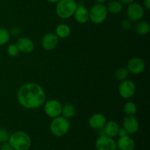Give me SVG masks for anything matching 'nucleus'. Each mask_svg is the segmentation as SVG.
Wrapping results in <instances>:
<instances>
[{"label":"nucleus","instance_id":"34","mask_svg":"<svg viewBox=\"0 0 150 150\" xmlns=\"http://www.w3.org/2000/svg\"><path fill=\"white\" fill-rule=\"evenodd\" d=\"M46 1H48V2H50V3H57V2H58L59 0H46Z\"/></svg>","mask_w":150,"mask_h":150},{"label":"nucleus","instance_id":"6","mask_svg":"<svg viewBox=\"0 0 150 150\" xmlns=\"http://www.w3.org/2000/svg\"><path fill=\"white\" fill-rule=\"evenodd\" d=\"M44 111L50 118H56L62 115V105L57 100H49L44 103Z\"/></svg>","mask_w":150,"mask_h":150},{"label":"nucleus","instance_id":"33","mask_svg":"<svg viewBox=\"0 0 150 150\" xmlns=\"http://www.w3.org/2000/svg\"><path fill=\"white\" fill-rule=\"evenodd\" d=\"M95 1H96L97 3H98V4H103V3H105V1H107L108 0H95Z\"/></svg>","mask_w":150,"mask_h":150},{"label":"nucleus","instance_id":"23","mask_svg":"<svg viewBox=\"0 0 150 150\" xmlns=\"http://www.w3.org/2000/svg\"><path fill=\"white\" fill-rule=\"evenodd\" d=\"M129 74H130V73H129V71L126 67H120V68H118L115 71L114 76H115L117 80L122 81L127 79Z\"/></svg>","mask_w":150,"mask_h":150},{"label":"nucleus","instance_id":"14","mask_svg":"<svg viewBox=\"0 0 150 150\" xmlns=\"http://www.w3.org/2000/svg\"><path fill=\"white\" fill-rule=\"evenodd\" d=\"M16 44L18 48L19 51L24 54H30L35 49L34 42L30 38H26V37L18 38Z\"/></svg>","mask_w":150,"mask_h":150},{"label":"nucleus","instance_id":"4","mask_svg":"<svg viewBox=\"0 0 150 150\" xmlns=\"http://www.w3.org/2000/svg\"><path fill=\"white\" fill-rule=\"evenodd\" d=\"M70 127V123L68 119L62 116H59L53 119L50 124V130L54 136L62 137L68 133Z\"/></svg>","mask_w":150,"mask_h":150},{"label":"nucleus","instance_id":"21","mask_svg":"<svg viewBox=\"0 0 150 150\" xmlns=\"http://www.w3.org/2000/svg\"><path fill=\"white\" fill-rule=\"evenodd\" d=\"M76 113V108L74 105H72L70 103H66L62 106V117H65L66 119H71L75 117Z\"/></svg>","mask_w":150,"mask_h":150},{"label":"nucleus","instance_id":"11","mask_svg":"<svg viewBox=\"0 0 150 150\" xmlns=\"http://www.w3.org/2000/svg\"><path fill=\"white\" fill-rule=\"evenodd\" d=\"M122 125L127 134H135L139 129V122L135 116H126L123 120Z\"/></svg>","mask_w":150,"mask_h":150},{"label":"nucleus","instance_id":"7","mask_svg":"<svg viewBox=\"0 0 150 150\" xmlns=\"http://www.w3.org/2000/svg\"><path fill=\"white\" fill-rule=\"evenodd\" d=\"M119 94L124 99H129L134 95L136 92V84L131 80L125 79L122 81L119 85Z\"/></svg>","mask_w":150,"mask_h":150},{"label":"nucleus","instance_id":"1","mask_svg":"<svg viewBox=\"0 0 150 150\" xmlns=\"http://www.w3.org/2000/svg\"><path fill=\"white\" fill-rule=\"evenodd\" d=\"M18 103L27 109H35L42 106L46 100V95L42 86L37 83H25L17 93Z\"/></svg>","mask_w":150,"mask_h":150},{"label":"nucleus","instance_id":"25","mask_svg":"<svg viewBox=\"0 0 150 150\" xmlns=\"http://www.w3.org/2000/svg\"><path fill=\"white\" fill-rule=\"evenodd\" d=\"M7 52L9 56H10L12 57H15L18 55L20 51H19V49L17 45H16V44H10L7 47Z\"/></svg>","mask_w":150,"mask_h":150},{"label":"nucleus","instance_id":"17","mask_svg":"<svg viewBox=\"0 0 150 150\" xmlns=\"http://www.w3.org/2000/svg\"><path fill=\"white\" fill-rule=\"evenodd\" d=\"M103 128L104 134L109 136V137L114 138L117 136L120 127L117 122L114 121V120H111V121L106 122V123H105V125Z\"/></svg>","mask_w":150,"mask_h":150},{"label":"nucleus","instance_id":"5","mask_svg":"<svg viewBox=\"0 0 150 150\" xmlns=\"http://www.w3.org/2000/svg\"><path fill=\"white\" fill-rule=\"evenodd\" d=\"M89 12V20L95 24H101L106 20L108 17V10H107L106 6L103 4H94Z\"/></svg>","mask_w":150,"mask_h":150},{"label":"nucleus","instance_id":"2","mask_svg":"<svg viewBox=\"0 0 150 150\" xmlns=\"http://www.w3.org/2000/svg\"><path fill=\"white\" fill-rule=\"evenodd\" d=\"M8 143L11 145L13 150H28L32 144V141L28 133L19 130L10 135Z\"/></svg>","mask_w":150,"mask_h":150},{"label":"nucleus","instance_id":"13","mask_svg":"<svg viewBox=\"0 0 150 150\" xmlns=\"http://www.w3.org/2000/svg\"><path fill=\"white\" fill-rule=\"evenodd\" d=\"M106 122V117L103 114L100 113H96V114H92L89 117L88 120V124L91 128L95 129V130H100L104 127Z\"/></svg>","mask_w":150,"mask_h":150},{"label":"nucleus","instance_id":"30","mask_svg":"<svg viewBox=\"0 0 150 150\" xmlns=\"http://www.w3.org/2000/svg\"><path fill=\"white\" fill-rule=\"evenodd\" d=\"M126 135H127V132L125 131V130L123 127L122 128H120L117 136H118L119 137H122V136H126Z\"/></svg>","mask_w":150,"mask_h":150},{"label":"nucleus","instance_id":"15","mask_svg":"<svg viewBox=\"0 0 150 150\" xmlns=\"http://www.w3.org/2000/svg\"><path fill=\"white\" fill-rule=\"evenodd\" d=\"M74 17L76 21L81 24H83L89 20V12L84 4H79L77 6L74 13Z\"/></svg>","mask_w":150,"mask_h":150},{"label":"nucleus","instance_id":"20","mask_svg":"<svg viewBox=\"0 0 150 150\" xmlns=\"http://www.w3.org/2000/svg\"><path fill=\"white\" fill-rule=\"evenodd\" d=\"M106 8L108 13L114 15H117L122 11L123 6L122 4H121L119 1L113 0L108 3V5L106 6Z\"/></svg>","mask_w":150,"mask_h":150},{"label":"nucleus","instance_id":"27","mask_svg":"<svg viewBox=\"0 0 150 150\" xmlns=\"http://www.w3.org/2000/svg\"><path fill=\"white\" fill-rule=\"evenodd\" d=\"M132 25H133V21H130L129 18H125L122 21L121 26L124 30H129L131 29Z\"/></svg>","mask_w":150,"mask_h":150},{"label":"nucleus","instance_id":"16","mask_svg":"<svg viewBox=\"0 0 150 150\" xmlns=\"http://www.w3.org/2000/svg\"><path fill=\"white\" fill-rule=\"evenodd\" d=\"M117 147L120 150H134L136 147L135 141L128 135L119 137L117 142Z\"/></svg>","mask_w":150,"mask_h":150},{"label":"nucleus","instance_id":"3","mask_svg":"<svg viewBox=\"0 0 150 150\" xmlns=\"http://www.w3.org/2000/svg\"><path fill=\"white\" fill-rule=\"evenodd\" d=\"M76 0H59L57 2L56 13L61 19H68L73 16L77 8Z\"/></svg>","mask_w":150,"mask_h":150},{"label":"nucleus","instance_id":"32","mask_svg":"<svg viewBox=\"0 0 150 150\" xmlns=\"http://www.w3.org/2000/svg\"><path fill=\"white\" fill-rule=\"evenodd\" d=\"M144 7L146 10H150V0H144Z\"/></svg>","mask_w":150,"mask_h":150},{"label":"nucleus","instance_id":"28","mask_svg":"<svg viewBox=\"0 0 150 150\" xmlns=\"http://www.w3.org/2000/svg\"><path fill=\"white\" fill-rule=\"evenodd\" d=\"M9 32H10V35H13V36H14V37L18 36V35H20V33H21L20 29L18 27H13V29H11V30L9 31Z\"/></svg>","mask_w":150,"mask_h":150},{"label":"nucleus","instance_id":"29","mask_svg":"<svg viewBox=\"0 0 150 150\" xmlns=\"http://www.w3.org/2000/svg\"><path fill=\"white\" fill-rule=\"evenodd\" d=\"M0 150H13L11 145L8 143V142L3 143L0 146Z\"/></svg>","mask_w":150,"mask_h":150},{"label":"nucleus","instance_id":"12","mask_svg":"<svg viewBox=\"0 0 150 150\" xmlns=\"http://www.w3.org/2000/svg\"><path fill=\"white\" fill-rule=\"evenodd\" d=\"M59 42V38L55 33L49 32L43 36L41 40V44L43 49L45 51H52L57 46Z\"/></svg>","mask_w":150,"mask_h":150},{"label":"nucleus","instance_id":"31","mask_svg":"<svg viewBox=\"0 0 150 150\" xmlns=\"http://www.w3.org/2000/svg\"><path fill=\"white\" fill-rule=\"evenodd\" d=\"M118 1H120L121 4H127V5H128V4H131L132 2H133V1H134V0H118Z\"/></svg>","mask_w":150,"mask_h":150},{"label":"nucleus","instance_id":"10","mask_svg":"<svg viewBox=\"0 0 150 150\" xmlns=\"http://www.w3.org/2000/svg\"><path fill=\"white\" fill-rule=\"evenodd\" d=\"M145 67V62L139 57H133L127 62V69L129 73L134 75L142 73L144 70Z\"/></svg>","mask_w":150,"mask_h":150},{"label":"nucleus","instance_id":"22","mask_svg":"<svg viewBox=\"0 0 150 150\" xmlns=\"http://www.w3.org/2000/svg\"><path fill=\"white\" fill-rule=\"evenodd\" d=\"M123 111H124V113L126 114V116H134L137 113V105L134 102L129 101L124 105Z\"/></svg>","mask_w":150,"mask_h":150},{"label":"nucleus","instance_id":"24","mask_svg":"<svg viewBox=\"0 0 150 150\" xmlns=\"http://www.w3.org/2000/svg\"><path fill=\"white\" fill-rule=\"evenodd\" d=\"M10 32L5 28H0V45H4L9 42Z\"/></svg>","mask_w":150,"mask_h":150},{"label":"nucleus","instance_id":"9","mask_svg":"<svg viewBox=\"0 0 150 150\" xmlns=\"http://www.w3.org/2000/svg\"><path fill=\"white\" fill-rule=\"evenodd\" d=\"M95 149L97 150H116L117 142L114 138L109 137L106 135H101L95 141Z\"/></svg>","mask_w":150,"mask_h":150},{"label":"nucleus","instance_id":"19","mask_svg":"<svg viewBox=\"0 0 150 150\" xmlns=\"http://www.w3.org/2000/svg\"><path fill=\"white\" fill-rule=\"evenodd\" d=\"M134 29L138 35L144 36V35H147L149 34L150 26L149 23L146 21L140 20L139 21H137V23H136V25L134 26Z\"/></svg>","mask_w":150,"mask_h":150},{"label":"nucleus","instance_id":"8","mask_svg":"<svg viewBox=\"0 0 150 150\" xmlns=\"http://www.w3.org/2000/svg\"><path fill=\"white\" fill-rule=\"evenodd\" d=\"M127 18L133 22H137L142 20L144 16V7L140 4L136 2H132L128 4L127 8Z\"/></svg>","mask_w":150,"mask_h":150},{"label":"nucleus","instance_id":"18","mask_svg":"<svg viewBox=\"0 0 150 150\" xmlns=\"http://www.w3.org/2000/svg\"><path fill=\"white\" fill-rule=\"evenodd\" d=\"M54 33L58 37V38L65 39V38H68L71 34V29H70V26L66 23H60L56 27Z\"/></svg>","mask_w":150,"mask_h":150},{"label":"nucleus","instance_id":"26","mask_svg":"<svg viewBox=\"0 0 150 150\" xmlns=\"http://www.w3.org/2000/svg\"><path fill=\"white\" fill-rule=\"evenodd\" d=\"M10 135L7 130L4 128L0 127V143L3 144L7 142L9 140Z\"/></svg>","mask_w":150,"mask_h":150}]
</instances>
